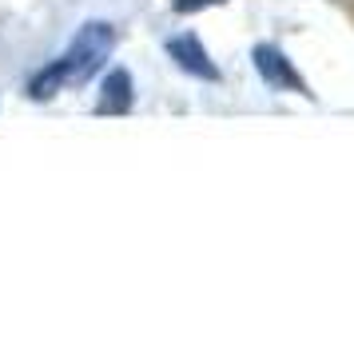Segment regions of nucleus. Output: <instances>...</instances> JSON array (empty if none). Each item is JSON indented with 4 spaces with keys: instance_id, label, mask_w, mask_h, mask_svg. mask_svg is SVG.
Here are the masks:
<instances>
[{
    "instance_id": "f257e3e1",
    "label": "nucleus",
    "mask_w": 354,
    "mask_h": 338,
    "mask_svg": "<svg viewBox=\"0 0 354 338\" xmlns=\"http://www.w3.org/2000/svg\"><path fill=\"white\" fill-rule=\"evenodd\" d=\"M115 48V28L108 20H84L76 36H72V44L64 48L68 64H72V88H80L96 76L100 68L108 64V56Z\"/></svg>"
},
{
    "instance_id": "f03ea898",
    "label": "nucleus",
    "mask_w": 354,
    "mask_h": 338,
    "mask_svg": "<svg viewBox=\"0 0 354 338\" xmlns=\"http://www.w3.org/2000/svg\"><path fill=\"white\" fill-rule=\"evenodd\" d=\"M251 64H255L259 72V80L267 84L271 92H295V96H306V100H315V92H310V84L303 80V72L290 64V56L279 44H255L251 48Z\"/></svg>"
},
{
    "instance_id": "7ed1b4c3",
    "label": "nucleus",
    "mask_w": 354,
    "mask_h": 338,
    "mask_svg": "<svg viewBox=\"0 0 354 338\" xmlns=\"http://www.w3.org/2000/svg\"><path fill=\"white\" fill-rule=\"evenodd\" d=\"M163 52H167V60L183 72V76H192V80H203V84H219L223 80V68L211 60V52L203 48V40L195 32H176L163 40Z\"/></svg>"
},
{
    "instance_id": "20e7f679",
    "label": "nucleus",
    "mask_w": 354,
    "mask_h": 338,
    "mask_svg": "<svg viewBox=\"0 0 354 338\" xmlns=\"http://www.w3.org/2000/svg\"><path fill=\"white\" fill-rule=\"evenodd\" d=\"M136 104V80H131L128 68H108L104 80H100V100L96 112L100 115H128Z\"/></svg>"
},
{
    "instance_id": "39448f33",
    "label": "nucleus",
    "mask_w": 354,
    "mask_h": 338,
    "mask_svg": "<svg viewBox=\"0 0 354 338\" xmlns=\"http://www.w3.org/2000/svg\"><path fill=\"white\" fill-rule=\"evenodd\" d=\"M64 88H72V64H68V56L60 52L56 60H48L44 68H36L32 76H28V100H36V104H48V100H56Z\"/></svg>"
},
{
    "instance_id": "423d86ee",
    "label": "nucleus",
    "mask_w": 354,
    "mask_h": 338,
    "mask_svg": "<svg viewBox=\"0 0 354 338\" xmlns=\"http://www.w3.org/2000/svg\"><path fill=\"white\" fill-rule=\"evenodd\" d=\"M211 4H227V0H171V8H176L179 17H187V12H199V8H211Z\"/></svg>"
}]
</instances>
